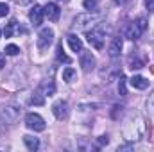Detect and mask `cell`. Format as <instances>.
<instances>
[{"instance_id": "30", "label": "cell", "mask_w": 154, "mask_h": 152, "mask_svg": "<svg viewBox=\"0 0 154 152\" xmlns=\"http://www.w3.org/2000/svg\"><path fill=\"white\" fill-rule=\"evenodd\" d=\"M57 2H68V0H57Z\"/></svg>"}, {"instance_id": "15", "label": "cell", "mask_w": 154, "mask_h": 152, "mask_svg": "<svg viewBox=\"0 0 154 152\" xmlns=\"http://www.w3.org/2000/svg\"><path fill=\"white\" fill-rule=\"evenodd\" d=\"M57 61H61V63H66V65H70L72 63V59L65 54V50H63V45H57Z\"/></svg>"}, {"instance_id": "29", "label": "cell", "mask_w": 154, "mask_h": 152, "mask_svg": "<svg viewBox=\"0 0 154 152\" xmlns=\"http://www.w3.org/2000/svg\"><path fill=\"white\" fill-rule=\"evenodd\" d=\"M151 106H154V95H152V99H151V102H149Z\"/></svg>"}, {"instance_id": "7", "label": "cell", "mask_w": 154, "mask_h": 152, "mask_svg": "<svg viewBox=\"0 0 154 152\" xmlns=\"http://www.w3.org/2000/svg\"><path fill=\"white\" fill-rule=\"evenodd\" d=\"M43 13H45V16H47L50 22H57V18H59V14H61V9H59L57 4L48 2V4L43 7Z\"/></svg>"}, {"instance_id": "13", "label": "cell", "mask_w": 154, "mask_h": 152, "mask_svg": "<svg viewBox=\"0 0 154 152\" xmlns=\"http://www.w3.org/2000/svg\"><path fill=\"white\" fill-rule=\"evenodd\" d=\"M68 45H70V48L74 50V52H81L82 50V41L77 38L75 34H68Z\"/></svg>"}, {"instance_id": "3", "label": "cell", "mask_w": 154, "mask_h": 152, "mask_svg": "<svg viewBox=\"0 0 154 152\" xmlns=\"http://www.w3.org/2000/svg\"><path fill=\"white\" fill-rule=\"evenodd\" d=\"M100 20L99 14H91L88 11V14H79L75 20H74V29H82V31H88L90 27H95V23Z\"/></svg>"}, {"instance_id": "26", "label": "cell", "mask_w": 154, "mask_h": 152, "mask_svg": "<svg viewBox=\"0 0 154 152\" xmlns=\"http://www.w3.org/2000/svg\"><path fill=\"white\" fill-rule=\"evenodd\" d=\"M99 143H100V145H104V143L108 145V138H106V136H100V140H99Z\"/></svg>"}, {"instance_id": "21", "label": "cell", "mask_w": 154, "mask_h": 152, "mask_svg": "<svg viewBox=\"0 0 154 152\" xmlns=\"http://www.w3.org/2000/svg\"><path fill=\"white\" fill-rule=\"evenodd\" d=\"M14 25H16V20H11V22L7 23V27L4 29V34H5V38H11V36H13V31H14Z\"/></svg>"}, {"instance_id": "5", "label": "cell", "mask_w": 154, "mask_h": 152, "mask_svg": "<svg viewBox=\"0 0 154 152\" xmlns=\"http://www.w3.org/2000/svg\"><path fill=\"white\" fill-rule=\"evenodd\" d=\"M52 41H54V31L52 29H41L38 34V39H36V45H38L39 50H47L50 45H52Z\"/></svg>"}, {"instance_id": "24", "label": "cell", "mask_w": 154, "mask_h": 152, "mask_svg": "<svg viewBox=\"0 0 154 152\" xmlns=\"http://www.w3.org/2000/svg\"><path fill=\"white\" fill-rule=\"evenodd\" d=\"M145 5H147V11H154V0H145Z\"/></svg>"}, {"instance_id": "12", "label": "cell", "mask_w": 154, "mask_h": 152, "mask_svg": "<svg viewBox=\"0 0 154 152\" xmlns=\"http://www.w3.org/2000/svg\"><path fill=\"white\" fill-rule=\"evenodd\" d=\"M39 91L43 93V97H52V95L56 93V84H54L52 81H47V82H43V84L39 86Z\"/></svg>"}, {"instance_id": "31", "label": "cell", "mask_w": 154, "mask_h": 152, "mask_svg": "<svg viewBox=\"0 0 154 152\" xmlns=\"http://www.w3.org/2000/svg\"><path fill=\"white\" fill-rule=\"evenodd\" d=\"M0 36H2V32H0Z\"/></svg>"}, {"instance_id": "8", "label": "cell", "mask_w": 154, "mask_h": 152, "mask_svg": "<svg viewBox=\"0 0 154 152\" xmlns=\"http://www.w3.org/2000/svg\"><path fill=\"white\" fill-rule=\"evenodd\" d=\"M81 66H82L84 72H91L95 68V57L91 56V52L81 50Z\"/></svg>"}, {"instance_id": "2", "label": "cell", "mask_w": 154, "mask_h": 152, "mask_svg": "<svg viewBox=\"0 0 154 152\" xmlns=\"http://www.w3.org/2000/svg\"><path fill=\"white\" fill-rule=\"evenodd\" d=\"M145 29H147V20H145V18H138L136 22H133V23L127 25V29H125V38L131 39V41H136V39L143 34Z\"/></svg>"}, {"instance_id": "16", "label": "cell", "mask_w": 154, "mask_h": 152, "mask_svg": "<svg viewBox=\"0 0 154 152\" xmlns=\"http://www.w3.org/2000/svg\"><path fill=\"white\" fill-rule=\"evenodd\" d=\"M82 5H84V9H86V11L95 13V11H97V7H99V0H84V2H82Z\"/></svg>"}, {"instance_id": "19", "label": "cell", "mask_w": 154, "mask_h": 152, "mask_svg": "<svg viewBox=\"0 0 154 152\" xmlns=\"http://www.w3.org/2000/svg\"><path fill=\"white\" fill-rule=\"evenodd\" d=\"M75 75L77 74H75L74 68H65V70H63V81H66V82H72Z\"/></svg>"}, {"instance_id": "11", "label": "cell", "mask_w": 154, "mask_h": 152, "mask_svg": "<svg viewBox=\"0 0 154 152\" xmlns=\"http://www.w3.org/2000/svg\"><path fill=\"white\" fill-rule=\"evenodd\" d=\"M129 82H131V86L136 88V90H145V88L149 86V81H147L145 77H142V75H133Z\"/></svg>"}, {"instance_id": "18", "label": "cell", "mask_w": 154, "mask_h": 152, "mask_svg": "<svg viewBox=\"0 0 154 152\" xmlns=\"http://www.w3.org/2000/svg\"><path fill=\"white\" fill-rule=\"evenodd\" d=\"M31 104H34V106H43L45 104V99H43V93L41 91H36L32 97H31Z\"/></svg>"}, {"instance_id": "25", "label": "cell", "mask_w": 154, "mask_h": 152, "mask_svg": "<svg viewBox=\"0 0 154 152\" xmlns=\"http://www.w3.org/2000/svg\"><path fill=\"white\" fill-rule=\"evenodd\" d=\"M4 66H5V57H4V54L0 52V70H2Z\"/></svg>"}, {"instance_id": "23", "label": "cell", "mask_w": 154, "mask_h": 152, "mask_svg": "<svg viewBox=\"0 0 154 152\" xmlns=\"http://www.w3.org/2000/svg\"><path fill=\"white\" fill-rule=\"evenodd\" d=\"M7 14H9V5L4 4V2H0V18L2 16H7Z\"/></svg>"}, {"instance_id": "28", "label": "cell", "mask_w": 154, "mask_h": 152, "mask_svg": "<svg viewBox=\"0 0 154 152\" xmlns=\"http://www.w3.org/2000/svg\"><path fill=\"white\" fill-rule=\"evenodd\" d=\"M125 2H127V0H115V4H118V5H124Z\"/></svg>"}, {"instance_id": "1", "label": "cell", "mask_w": 154, "mask_h": 152, "mask_svg": "<svg viewBox=\"0 0 154 152\" xmlns=\"http://www.w3.org/2000/svg\"><path fill=\"white\" fill-rule=\"evenodd\" d=\"M86 38H88V43L93 48H97V50H102L104 48L106 34H104V29L102 27H91L90 31H86Z\"/></svg>"}, {"instance_id": "10", "label": "cell", "mask_w": 154, "mask_h": 152, "mask_svg": "<svg viewBox=\"0 0 154 152\" xmlns=\"http://www.w3.org/2000/svg\"><path fill=\"white\" fill-rule=\"evenodd\" d=\"M122 47H124V41L120 36H116V38L111 39V45H109V48H108V54H109V57H118L120 56V52H122Z\"/></svg>"}, {"instance_id": "22", "label": "cell", "mask_w": 154, "mask_h": 152, "mask_svg": "<svg viewBox=\"0 0 154 152\" xmlns=\"http://www.w3.org/2000/svg\"><path fill=\"white\" fill-rule=\"evenodd\" d=\"M5 54L7 56H16V54H20V48L16 45H7L5 47Z\"/></svg>"}, {"instance_id": "6", "label": "cell", "mask_w": 154, "mask_h": 152, "mask_svg": "<svg viewBox=\"0 0 154 152\" xmlns=\"http://www.w3.org/2000/svg\"><path fill=\"white\" fill-rule=\"evenodd\" d=\"M52 113L57 120H65L68 116V104L66 100H57L54 106H52Z\"/></svg>"}, {"instance_id": "20", "label": "cell", "mask_w": 154, "mask_h": 152, "mask_svg": "<svg viewBox=\"0 0 154 152\" xmlns=\"http://www.w3.org/2000/svg\"><path fill=\"white\" fill-rule=\"evenodd\" d=\"M129 66H131L133 70H140V68H143V63H142L138 57L131 56V57H129Z\"/></svg>"}, {"instance_id": "9", "label": "cell", "mask_w": 154, "mask_h": 152, "mask_svg": "<svg viewBox=\"0 0 154 152\" xmlns=\"http://www.w3.org/2000/svg\"><path fill=\"white\" fill-rule=\"evenodd\" d=\"M43 7L38 5V4H34V7L31 9V13H29V18H31V22H32V25L34 27H39L41 25V22H43Z\"/></svg>"}, {"instance_id": "14", "label": "cell", "mask_w": 154, "mask_h": 152, "mask_svg": "<svg viewBox=\"0 0 154 152\" xmlns=\"http://www.w3.org/2000/svg\"><path fill=\"white\" fill-rule=\"evenodd\" d=\"M23 143L27 145V149H29V150H38V149H39V140H38V138H34V136L25 134V136H23Z\"/></svg>"}, {"instance_id": "27", "label": "cell", "mask_w": 154, "mask_h": 152, "mask_svg": "<svg viewBox=\"0 0 154 152\" xmlns=\"http://www.w3.org/2000/svg\"><path fill=\"white\" fill-rule=\"evenodd\" d=\"M27 2H31V0H16V4H20V5H23V4H27Z\"/></svg>"}, {"instance_id": "17", "label": "cell", "mask_w": 154, "mask_h": 152, "mask_svg": "<svg viewBox=\"0 0 154 152\" xmlns=\"http://www.w3.org/2000/svg\"><path fill=\"white\" fill-rule=\"evenodd\" d=\"M118 93H120V97H125L127 95V88H125V77L118 75Z\"/></svg>"}, {"instance_id": "4", "label": "cell", "mask_w": 154, "mask_h": 152, "mask_svg": "<svg viewBox=\"0 0 154 152\" xmlns=\"http://www.w3.org/2000/svg\"><path fill=\"white\" fill-rule=\"evenodd\" d=\"M25 125L31 129V131H36V132H41L45 131V120L39 116L38 113H27L25 114Z\"/></svg>"}]
</instances>
